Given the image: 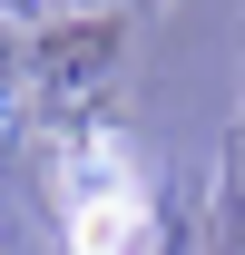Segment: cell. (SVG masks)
<instances>
[{
	"instance_id": "obj_1",
	"label": "cell",
	"mask_w": 245,
	"mask_h": 255,
	"mask_svg": "<svg viewBox=\"0 0 245 255\" xmlns=\"http://www.w3.org/2000/svg\"><path fill=\"white\" fill-rule=\"evenodd\" d=\"M147 226V196H137V177H127L118 147H98L89 177H79V216H69V246L79 255H127V236Z\"/></svg>"
}]
</instances>
